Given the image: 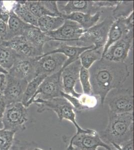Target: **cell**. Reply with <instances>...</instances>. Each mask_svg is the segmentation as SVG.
Wrapping results in <instances>:
<instances>
[{
  "label": "cell",
  "mask_w": 134,
  "mask_h": 150,
  "mask_svg": "<svg viewBox=\"0 0 134 150\" xmlns=\"http://www.w3.org/2000/svg\"><path fill=\"white\" fill-rule=\"evenodd\" d=\"M92 94L98 97L102 106L111 91L122 87L130 75L125 62H115L102 58L88 69Z\"/></svg>",
  "instance_id": "obj_1"
},
{
  "label": "cell",
  "mask_w": 134,
  "mask_h": 150,
  "mask_svg": "<svg viewBox=\"0 0 134 150\" xmlns=\"http://www.w3.org/2000/svg\"><path fill=\"white\" fill-rule=\"evenodd\" d=\"M109 106V111L114 113L133 112L134 94L130 89L122 87L111 91L105 102Z\"/></svg>",
  "instance_id": "obj_5"
},
{
  "label": "cell",
  "mask_w": 134,
  "mask_h": 150,
  "mask_svg": "<svg viewBox=\"0 0 134 150\" xmlns=\"http://www.w3.org/2000/svg\"><path fill=\"white\" fill-rule=\"evenodd\" d=\"M10 10H9L3 1H0V20L8 24L10 16Z\"/></svg>",
  "instance_id": "obj_34"
},
{
  "label": "cell",
  "mask_w": 134,
  "mask_h": 150,
  "mask_svg": "<svg viewBox=\"0 0 134 150\" xmlns=\"http://www.w3.org/2000/svg\"><path fill=\"white\" fill-rule=\"evenodd\" d=\"M49 46L52 47H57V48L54 49L48 52L47 53H45L43 55H48L54 53H61L68 58V59L65 63L63 68L68 66V65L74 62L79 59V57L82 53L86 51L87 50L91 49L94 48V46L87 47H79L69 45L61 42L59 41H50L48 42Z\"/></svg>",
  "instance_id": "obj_16"
},
{
  "label": "cell",
  "mask_w": 134,
  "mask_h": 150,
  "mask_svg": "<svg viewBox=\"0 0 134 150\" xmlns=\"http://www.w3.org/2000/svg\"><path fill=\"white\" fill-rule=\"evenodd\" d=\"M20 57L8 47L0 44V66L8 72L14 65L17 58Z\"/></svg>",
  "instance_id": "obj_26"
},
{
  "label": "cell",
  "mask_w": 134,
  "mask_h": 150,
  "mask_svg": "<svg viewBox=\"0 0 134 150\" xmlns=\"http://www.w3.org/2000/svg\"><path fill=\"white\" fill-rule=\"evenodd\" d=\"M97 150H108L106 149L103 148V147H99L97 149Z\"/></svg>",
  "instance_id": "obj_43"
},
{
  "label": "cell",
  "mask_w": 134,
  "mask_h": 150,
  "mask_svg": "<svg viewBox=\"0 0 134 150\" xmlns=\"http://www.w3.org/2000/svg\"><path fill=\"white\" fill-rule=\"evenodd\" d=\"M2 41H1V40H0V44H1V43H2Z\"/></svg>",
  "instance_id": "obj_44"
},
{
  "label": "cell",
  "mask_w": 134,
  "mask_h": 150,
  "mask_svg": "<svg viewBox=\"0 0 134 150\" xmlns=\"http://www.w3.org/2000/svg\"><path fill=\"white\" fill-rule=\"evenodd\" d=\"M33 103L37 106L38 112L44 111H53L56 113L60 122L66 120L71 122L76 129V133H83L87 131L80 126L76 119V113L74 108L70 103L63 97L44 100L40 98H36Z\"/></svg>",
  "instance_id": "obj_3"
},
{
  "label": "cell",
  "mask_w": 134,
  "mask_h": 150,
  "mask_svg": "<svg viewBox=\"0 0 134 150\" xmlns=\"http://www.w3.org/2000/svg\"><path fill=\"white\" fill-rule=\"evenodd\" d=\"M84 30L77 23L65 20L63 25L55 31L46 33L51 41H59L66 44L78 40L83 33Z\"/></svg>",
  "instance_id": "obj_10"
},
{
  "label": "cell",
  "mask_w": 134,
  "mask_h": 150,
  "mask_svg": "<svg viewBox=\"0 0 134 150\" xmlns=\"http://www.w3.org/2000/svg\"><path fill=\"white\" fill-rule=\"evenodd\" d=\"M2 44L13 50L20 57L37 58L44 53L34 47L26 39L24 36H19L7 41H2Z\"/></svg>",
  "instance_id": "obj_15"
},
{
  "label": "cell",
  "mask_w": 134,
  "mask_h": 150,
  "mask_svg": "<svg viewBox=\"0 0 134 150\" xmlns=\"http://www.w3.org/2000/svg\"><path fill=\"white\" fill-rule=\"evenodd\" d=\"M99 134L101 139L108 145H121L133 140V112L118 114L108 111V125Z\"/></svg>",
  "instance_id": "obj_2"
},
{
  "label": "cell",
  "mask_w": 134,
  "mask_h": 150,
  "mask_svg": "<svg viewBox=\"0 0 134 150\" xmlns=\"http://www.w3.org/2000/svg\"><path fill=\"white\" fill-rule=\"evenodd\" d=\"M8 34L6 41H9L14 38L22 36L26 30L30 26L21 20L11 9L10 16L8 22Z\"/></svg>",
  "instance_id": "obj_21"
},
{
  "label": "cell",
  "mask_w": 134,
  "mask_h": 150,
  "mask_svg": "<svg viewBox=\"0 0 134 150\" xmlns=\"http://www.w3.org/2000/svg\"><path fill=\"white\" fill-rule=\"evenodd\" d=\"M11 10L24 22L38 27V19L28 8L25 1H17L14 3Z\"/></svg>",
  "instance_id": "obj_22"
},
{
  "label": "cell",
  "mask_w": 134,
  "mask_h": 150,
  "mask_svg": "<svg viewBox=\"0 0 134 150\" xmlns=\"http://www.w3.org/2000/svg\"><path fill=\"white\" fill-rule=\"evenodd\" d=\"M7 74L0 73V92H3L7 83Z\"/></svg>",
  "instance_id": "obj_40"
},
{
  "label": "cell",
  "mask_w": 134,
  "mask_h": 150,
  "mask_svg": "<svg viewBox=\"0 0 134 150\" xmlns=\"http://www.w3.org/2000/svg\"><path fill=\"white\" fill-rule=\"evenodd\" d=\"M23 36L29 43L44 53V48L46 44L51 41L46 33L43 32L38 27L30 26L26 30Z\"/></svg>",
  "instance_id": "obj_20"
},
{
  "label": "cell",
  "mask_w": 134,
  "mask_h": 150,
  "mask_svg": "<svg viewBox=\"0 0 134 150\" xmlns=\"http://www.w3.org/2000/svg\"><path fill=\"white\" fill-rule=\"evenodd\" d=\"M133 10V1H119L117 5L113 11L112 17L115 20L120 18H126L134 12Z\"/></svg>",
  "instance_id": "obj_27"
},
{
  "label": "cell",
  "mask_w": 134,
  "mask_h": 150,
  "mask_svg": "<svg viewBox=\"0 0 134 150\" xmlns=\"http://www.w3.org/2000/svg\"><path fill=\"white\" fill-rule=\"evenodd\" d=\"M62 69L53 75L47 76L40 85L37 92L34 95L32 101L40 98L44 100L62 97V92H63L61 74Z\"/></svg>",
  "instance_id": "obj_9"
},
{
  "label": "cell",
  "mask_w": 134,
  "mask_h": 150,
  "mask_svg": "<svg viewBox=\"0 0 134 150\" xmlns=\"http://www.w3.org/2000/svg\"><path fill=\"white\" fill-rule=\"evenodd\" d=\"M114 21L112 16H108L100 23L84 30L78 40L66 44L79 47L94 46L95 49L104 48L109 30Z\"/></svg>",
  "instance_id": "obj_4"
},
{
  "label": "cell",
  "mask_w": 134,
  "mask_h": 150,
  "mask_svg": "<svg viewBox=\"0 0 134 150\" xmlns=\"http://www.w3.org/2000/svg\"><path fill=\"white\" fill-rule=\"evenodd\" d=\"M112 146L117 150H134V140H131L122 145L112 144Z\"/></svg>",
  "instance_id": "obj_37"
},
{
  "label": "cell",
  "mask_w": 134,
  "mask_h": 150,
  "mask_svg": "<svg viewBox=\"0 0 134 150\" xmlns=\"http://www.w3.org/2000/svg\"><path fill=\"white\" fill-rule=\"evenodd\" d=\"M68 58L61 53L43 55L38 57L35 65L36 77L49 76L61 70Z\"/></svg>",
  "instance_id": "obj_8"
},
{
  "label": "cell",
  "mask_w": 134,
  "mask_h": 150,
  "mask_svg": "<svg viewBox=\"0 0 134 150\" xmlns=\"http://www.w3.org/2000/svg\"><path fill=\"white\" fill-rule=\"evenodd\" d=\"M26 4L30 11L38 19L44 16L55 17L46 9L42 1H26Z\"/></svg>",
  "instance_id": "obj_28"
},
{
  "label": "cell",
  "mask_w": 134,
  "mask_h": 150,
  "mask_svg": "<svg viewBox=\"0 0 134 150\" xmlns=\"http://www.w3.org/2000/svg\"><path fill=\"white\" fill-rule=\"evenodd\" d=\"M19 146L18 148L16 147L15 150H43L37 147V144L34 142L26 143Z\"/></svg>",
  "instance_id": "obj_39"
},
{
  "label": "cell",
  "mask_w": 134,
  "mask_h": 150,
  "mask_svg": "<svg viewBox=\"0 0 134 150\" xmlns=\"http://www.w3.org/2000/svg\"><path fill=\"white\" fill-rule=\"evenodd\" d=\"M102 13L99 11L94 15L77 12L68 15H62V16L65 20H70L77 23L85 30L96 25Z\"/></svg>",
  "instance_id": "obj_19"
},
{
  "label": "cell",
  "mask_w": 134,
  "mask_h": 150,
  "mask_svg": "<svg viewBox=\"0 0 134 150\" xmlns=\"http://www.w3.org/2000/svg\"><path fill=\"white\" fill-rule=\"evenodd\" d=\"M43 3L46 7L48 10L55 17L62 16V14L60 12L58 9L57 1H42Z\"/></svg>",
  "instance_id": "obj_33"
},
{
  "label": "cell",
  "mask_w": 134,
  "mask_h": 150,
  "mask_svg": "<svg viewBox=\"0 0 134 150\" xmlns=\"http://www.w3.org/2000/svg\"><path fill=\"white\" fill-rule=\"evenodd\" d=\"M65 20L62 16H44L38 19V27L45 33L55 31L61 27Z\"/></svg>",
  "instance_id": "obj_23"
},
{
  "label": "cell",
  "mask_w": 134,
  "mask_h": 150,
  "mask_svg": "<svg viewBox=\"0 0 134 150\" xmlns=\"http://www.w3.org/2000/svg\"><path fill=\"white\" fill-rule=\"evenodd\" d=\"M37 58L18 57L9 71V75L25 80L29 83L36 77L35 65Z\"/></svg>",
  "instance_id": "obj_14"
},
{
  "label": "cell",
  "mask_w": 134,
  "mask_h": 150,
  "mask_svg": "<svg viewBox=\"0 0 134 150\" xmlns=\"http://www.w3.org/2000/svg\"><path fill=\"white\" fill-rule=\"evenodd\" d=\"M0 73L5 74H8V72H7L5 69H4L3 68H2L1 66H0Z\"/></svg>",
  "instance_id": "obj_42"
},
{
  "label": "cell",
  "mask_w": 134,
  "mask_h": 150,
  "mask_svg": "<svg viewBox=\"0 0 134 150\" xmlns=\"http://www.w3.org/2000/svg\"><path fill=\"white\" fill-rule=\"evenodd\" d=\"M62 96L70 103V104H71L74 108V109L75 112H81L85 111H87V109L84 107L80 103L78 98L66 94L64 92H62Z\"/></svg>",
  "instance_id": "obj_32"
},
{
  "label": "cell",
  "mask_w": 134,
  "mask_h": 150,
  "mask_svg": "<svg viewBox=\"0 0 134 150\" xmlns=\"http://www.w3.org/2000/svg\"><path fill=\"white\" fill-rule=\"evenodd\" d=\"M79 81L81 82L83 94H92V88L90 83V75L88 69L82 67L79 75Z\"/></svg>",
  "instance_id": "obj_30"
},
{
  "label": "cell",
  "mask_w": 134,
  "mask_h": 150,
  "mask_svg": "<svg viewBox=\"0 0 134 150\" xmlns=\"http://www.w3.org/2000/svg\"><path fill=\"white\" fill-rule=\"evenodd\" d=\"M57 2L58 9L62 15H68L73 13L95 14L99 11L92 1H69Z\"/></svg>",
  "instance_id": "obj_17"
},
{
  "label": "cell",
  "mask_w": 134,
  "mask_h": 150,
  "mask_svg": "<svg viewBox=\"0 0 134 150\" xmlns=\"http://www.w3.org/2000/svg\"><path fill=\"white\" fill-rule=\"evenodd\" d=\"M62 139H63V141L66 145V150H80L76 148L75 147L73 146V145H72L71 144L69 143L67 139L66 136H64L62 137Z\"/></svg>",
  "instance_id": "obj_41"
},
{
  "label": "cell",
  "mask_w": 134,
  "mask_h": 150,
  "mask_svg": "<svg viewBox=\"0 0 134 150\" xmlns=\"http://www.w3.org/2000/svg\"><path fill=\"white\" fill-rule=\"evenodd\" d=\"M78 99L82 105L87 110L95 108L98 104V99L92 94H81Z\"/></svg>",
  "instance_id": "obj_31"
},
{
  "label": "cell",
  "mask_w": 134,
  "mask_h": 150,
  "mask_svg": "<svg viewBox=\"0 0 134 150\" xmlns=\"http://www.w3.org/2000/svg\"><path fill=\"white\" fill-rule=\"evenodd\" d=\"M28 111L21 102L8 105L3 118V129L17 132L25 130L28 121Z\"/></svg>",
  "instance_id": "obj_6"
},
{
  "label": "cell",
  "mask_w": 134,
  "mask_h": 150,
  "mask_svg": "<svg viewBox=\"0 0 134 150\" xmlns=\"http://www.w3.org/2000/svg\"><path fill=\"white\" fill-rule=\"evenodd\" d=\"M81 63L79 59L62 69L61 74L63 92L75 97H80L81 94L75 90L77 82L79 81Z\"/></svg>",
  "instance_id": "obj_12"
},
{
  "label": "cell",
  "mask_w": 134,
  "mask_h": 150,
  "mask_svg": "<svg viewBox=\"0 0 134 150\" xmlns=\"http://www.w3.org/2000/svg\"><path fill=\"white\" fill-rule=\"evenodd\" d=\"M131 31H134V29H129L128 27L125 18H120L114 21L109 30L106 43L104 47L103 56L111 45L119 41L126 33Z\"/></svg>",
  "instance_id": "obj_18"
},
{
  "label": "cell",
  "mask_w": 134,
  "mask_h": 150,
  "mask_svg": "<svg viewBox=\"0 0 134 150\" xmlns=\"http://www.w3.org/2000/svg\"><path fill=\"white\" fill-rule=\"evenodd\" d=\"M47 77L45 75L38 76L28 83L21 101L25 107L28 108L32 105V101L34 95L37 92L40 85Z\"/></svg>",
  "instance_id": "obj_24"
},
{
  "label": "cell",
  "mask_w": 134,
  "mask_h": 150,
  "mask_svg": "<svg viewBox=\"0 0 134 150\" xmlns=\"http://www.w3.org/2000/svg\"><path fill=\"white\" fill-rule=\"evenodd\" d=\"M133 40L134 31H130L111 45L102 58L115 62H125L132 47Z\"/></svg>",
  "instance_id": "obj_11"
},
{
  "label": "cell",
  "mask_w": 134,
  "mask_h": 150,
  "mask_svg": "<svg viewBox=\"0 0 134 150\" xmlns=\"http://www.w3.org/2000/svg\"><path fill=\"white\" fill-rule=\"evenodd\" d=\"M16 133L13 131L0 129V150H11Z\"/></svg>",
  "instance_id": "obj_29"
},
{
  "label": "cell",
  "mask_w": 134,
  "mask_h": 150,
  "mask_svg": "<svg viewBox=\"0 0 134 150\" xmlns=\"http://www.w3.org/2000/svg\"><path fill=\"white\" fill-rule=\"evenodd\" d=\"M94 4L97 8L99 9L101 8H113L117 5L119 1H95Z\"/></svg>",
  "instance_id": "obj_35"
},
{
  "label": "cell",
  "mask_w": 134,
  "mask_h": 150,
  "mask_svg": "<svg viewBox=\"0 0 134 150\" xmlns=\"http://www.w3.org/2000/svg\"><path fill=\"white\" fill-rule=\"evenodd\" d=\"M8 34V25L0 20V40L6 41Z\"/></svg>",
  "instance_id": "obj_38"
},
{
  "label": "cell",
  "mask_w": 134,
  "mask_h": 150,
  "mask_svg": "<svg viewBox=\"0 0 134 150\" xmlns=\"http://www.w3.org/2000/svg\"><path fill=\"white\" fill-rule=\"evenodd\" d=\"M6 106L7 104L4 98L3 93L0 92V129H3V124L2 120Z\"/></svg>",
  "instance_id": "obj_36"
},
{
  "label": "cell",
  "mask_w": 134,
  "mask_h": 150,
  "mask_svg": "<svg viewBox=\"0 0 134 150\" xmlns=\"http://www.w3.org/2000/svg\"><path fill=\"white\" fill-rule=\"evenodd\" d=\"M66 138L74 147L80 150H97L99 147L112 150L111 146L101 139L96 130L87 129L85 132L76 133L72 138L66 136Z\"/></svg>",
  "instance_id": "obj_7"
},
{
  "label": "cell",
  "mask_w": 134,
  "mask_h": 150,
  "mask_svg": "<svg viewBox=\"0 0 134 150\" xmlns=\"http://www.w3.org/2000/svg\"><path fill=\"white\" fill-rule=\"evenodd\" d=\"M28 82L7 75V83L3 94L7 105L21 102Z\"/></svg>",
  "instance_id": "obj_13"
},
{
  "label": "cell",
  "mask_w": 134,
  "mask_h": 150,
  "mask_svg": "<svg viewBox=\"0 0 134 150\" xmlns=\"http://www.w3.org/2000/svg\"><path fill=\"white\" fill-rule=\"evenodd\" d=\"M104 48L95 49L94 48L87 50L82 53L79 57L82 66L88 70L95 62L101 60L103 57Z\"/></svg>",
  "instance_id": "obj_25"
}]
</instances>
